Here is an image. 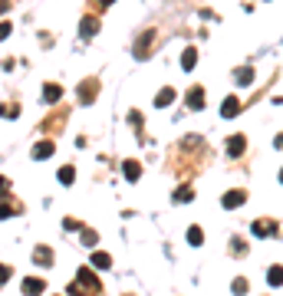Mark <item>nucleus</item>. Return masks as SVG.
Returning a JSON list of instances; mask_svg holds the SVG:
<instances>
[{"mask_svg":"<svg viewBox=\"0 0 283 296\" xmlns=\"http://www.w3.org/2000/svg\"><path fill=\"white\" fill-rule=\"evenodd\" d=\"M76 283H79V290H83V293H92V296H96L99 293V280H96V273H92V270H89V267H83V270H79V280H76Z\"/></svg>","mask_w":283,"mask_h":296,"instance_id":"1","label":"nucleus"},{"mask_svg":"<svg viewBox=\"0 0 283 296\" xmlns=\"http://www.w3.org/2000/svg\"><path fill=\"white\" fill-rule=\"evenodd\" d=\"M251 234H254V237H273V234H277V220H270V217L254 220V224H251Z\"/></svg>","mask_w":283,"mask_h":296,"instance_id":"2","label":"nucleus"},{"mask_svg":"<svg viewBox=\"0 0 283 296\" xmlns=\"http://www.w3.org/2000/svg\"><path fill=\"white\" fill-rule=\"evenodd\" d=\"M244 152H247V138H244V135H230L227 138V155L230 158H240Z\"/></svg>","mask_w":283,"mask_h":296,"instance_id":"3","label":"nucleus"},{"mask_svg":"<svg viewBox=\"0 0 283 296\" xmlns=\"http://www.w3.org/2000/svg\"><path fill=\"white\" fill-rule=\"evenodd\" d=\"M244 201H247V191H227V194L221 197V204H224V208H227V211L240 208V204H244Z\"/></svg>","mask_w":283,"mask_h":296,"instance_id":"4","label":"nucleus"},{"mask_svg":"<svg viewBox=\"0 0 283 296\" xmlns=\"http://www.w3.org/2000/svg\"><path fill=\"white\" fill-rule=\"evenodd\" d=\"M96 33H99V20L96 17H83V23H79V36H83V40H92Z\"/></svg>","mask_w":283,"mask_h":296,"instance_id":"5","label":"nucleus"},{"mask_svg":"<svg viewBox=\"0 0 283 296\" xmlns=\"http://www.w3.org/2000/svg\"><path fill=\"white\" fill-rule=\"evenodd\" d=\"M152 43H155V33L148 30V33H145V36L139 40V43H135V56H139V59H145V56L152 53Z\"/></svg>","mask_w":283,"mask_h":296,"instance_id":"6","label":"nucleus"},{"mask_svg":"<svg viewBox=\"0 0 283 296\" xmlns=\"http://www.w3.org/2000/svg\"><path fill=\"white\" fill-rule=\"evenodd\" d=\"M237 112H240V99L237 96H227L224 102H221V115H224V119H234Z\"/></svg>","mask_w":283,"mask_h":296,"instance_id":"7","label":"nucleus"},{"mask_svg":"<svg viewBox=\"0 0 283 296\" xmlns=\"http://www.w3.org/2000/svg\"><path fill=\"white\" fill-rule=\"evenodd\" d=\"M188 109H204V89L195 86V89H188Z\"/></svg>","mask_w":283,"mask_h":296,"instance_id":"8","label":"nucleus"},{"mask_svg":"<svg viewBox=\"0 0 283 296\" xmlns=\"http://www.w3.org/2000/svg\"><path fill=\"white\" fill-rule=\"evenodd\" d=\"M23 293L27 296H40L43 293V280H40V276H27V280H23Z\"/></svg>","mask_w":283,"mask_h":296,"instance_id":"9","label":"nucleus"},{"mask_svg":"<svg viewBox=\"0 0 283 296\" xmlns=\"http://www.w3.org/2000/svg\"><path fill=\"white\" fill-rule=\"evenodd\" d=\"M96 89H99L96 79H86V82L79 86V99H83V102H92V99H96Z\"/></svg>","mask_w":283,"mask_h":296,"instance_id":"10","label":"nucleus"},{"mask_svg":"<svg viewBox=\"0 0 283 296\" xmlns=\"http://www.w3.org/2000/svg\"><path fill=\"white\" fill-rule=\"evenodd\" d=\"M53 152H56L53 142H36V148H33V158H36V161H43V158H50Z\"/></svg>","mask_w":283,"mask_h":296,"instance_id":"11","label":"nucleus"},{"mask_svg":"<svg viewBox=\"0 0 283 296\" xmlns=\"http://www.w3.org/2000/svg\"><path fill=\"white\" fill-rule=\"evenodd\" d=\"M33 263L50 267V263H53V250H50V247H36V250H33Z\"/></svg>","mask_w":283,"mask_h":296,"instance_id":"12","label":"nucleus"},{"mask_svg":"<svg viewBox=\"0 0 283 296\" xmlns=\"http://www.w3.org/2000/svg\"><path fill=\"white\" fill-rule=\"evenodd\" d=\"M43 99L46 102H59V99H63V89L56 86V82H46L43 86Z\"/></svg>","mask_w":283,"mask_h":296,"instance_id":"13","label":"nucleus"},{"mask_svg":"<svg viewBox=\"0 0 283 296\" xmlns=\"http://www.w3.org/2000/svg\"><path fill=\"white\" fill-rule=\"evenodd\" d=\"M234 79H237V86H247V82H254V69L240 66V69H234Z\"/></svg>","mask_w":283,"mask_h":296,"instance_id":"14","label":"nucleus"},{"mask_svg":"<svg viewBox=\"0 0 283 296\" xmlns=\"http://www.w3.org/2000/svg\"><path fill=\"white\" fill-rule=\"evenodd\" d=\"M174 102V89L168 86V89H162V92H158V96H155V106H158V109H165V106H171Z\"/></svg>","mask_w":283,"mask_h":296,"instance_id":"15","label":"nucleus"},{"mask_svg":"<svg viewBox=\"0 0 283 296\" xmlns=\"http://www.w3.org/2000/svg\"><path fill=\"white\" fill-rule=\"evenodd\" d=\"M195 66H198V50L195 46H188L185 56H181V69H195Z\"/></svg>","mask_w":283,"mask_h":296,"instance_id":"16","label":"nucleus"},{"mask_svg":"<svg viewBox=\"0 0 283 296\" xmlns=\"http://www.w3.org/2000/svg\"><path fill=\"white\" fill-rule=\"evenodd\" d=\"M92 267H96V270H109V267H112V257H109V253H102V250L92 253Z\"/></svg>","mask_w":283,"mask_h":296,"instance_id":"17","label":"nucleus"},{"mask_svg":"<svg viewBox=\"0 0 283 296\" xmlns=\"http://www.w3.org/2000/svg\"><path fill=\"white\" fill-rule=\"evenodd\" d=\"M122 168H125V178H129V181H139L142 178V164L139 161H125Z\"/></svg>","mask_w":283,"mask_h":296,"instance_id":"18","label":"nucleus"},{"mask_svg":"<svg viewBox=\"0 0 283 296\" xmlns=\"http://www.w3.org/2000/svg\"><path fill=\"white\" fill-rule=\"evenodd\" d=\"M267 283L270 286H283V267H270V270H267Z\"/></svg>","mask_w":283,"mask_h":296,"instance_id":"19","label":"nucleus"},{"mask_svg":"<svg viewBox=\"0 0 283 296\" xmlns=\"http://www.w3.org/2000/svg\"><path fill=\"white\" fill-rule=\"evenodd\" d=\"M188 243H191V247H201V243H204V230L201 227H188Z\"/></svg>","mask_w":283,"mask_h":296,"instance_id":"20","label":"nucleus"},{"mask_svg":"<svg viewBox=\"0 0 283 296\" xmlns=\"http://www.w3.org/2000/svg\"><path fill=\"white\" fill-rule=\"evenodd\" d=\"M59 185H73V178H76V171H73V164H66V168H59Z\"/></svg>","mask_w":283,"mask_h":296,"instance_id":"21","label":"nucleus"},{"mask_svg":"<svg viewBox=\"0 0 283 296\" xmlns=\"http://www.w3.org/2000/svg\"><path fill=\"white\" fill-rule=\"evenodd\" d=\"M17 211H20V204H13V201H3V204H0V220H7L10 214H17Z\"/></svg>","mask_w":283,"mask_h":296,"instance_id":"22","label":"nucleus"},{"mask_svg":"<svg viewBox=\"0 0 283 296\" xmlns=\"http://www.w3.org/2000/svg\"><path fill=\"white\" fill-rule=\"evenodd\" d=\"M191 197H195V191H191V188H178V191H174V201H178V204H185V201H191Z\"/></svg>","mask_w":283,"mask_h":296,"instance_id":"23","label":"nucleus"},{"mask_svg":"<svg viewBox=\"0 0 283 296\" xmlns=\"http://www.w3.org/2000/svg\"><path fill=\"white\" fill-rule=\"evenodd\" d=\"M230 290H234V296H244V293H247V290H251V283H247V280H244V276H237V280H234V286H230Z\"/></svg>","mask_w":283,"mask_h":296,"instance_id":"24","label":"nucleus"},{"mask_svg":"<svg viewBox=\"0 0 283 296\" xmlns=\"http://www.w3.org/2000/svg\"><path fill=\"white\" fill-rule=\"evenodd\" d=\"M83 243H86V247L99 243V234H96V230H89V227H83Z\"/></svg>","mask_w":283,"mask_h":296,"instance_id":"25","label":"nucleus"},{"mask_svg":"<svg viewBox=\"0 0 283 296\" xmlns=\"http://www.w3.org/2000/svg\"><path fill=\"white\" fill-rule=\"evenodd\" d=\"M17 112H20V106H0V115L3 119H17Z\"/></svg>","mask_w":283,"mask_h":296,"instance_id":"26","label":"nucleus"},{"mask_svg":"<svg viewBox=\"0 0 283 296\" xmlns=\"http://www.w3.org/2000/svg\"><path fill=\"white\" fill-rule=\"evenodd\" d=\"M10 33H13V23H10V20H3V23H0V40H7Z\"/></svg>","mask_w":283,"mask_h":296,"instance_id":"27","label":"nucleus"},{"mask_svg":"<svg viewBox=\"0 0 283 296\" xmlns=\"http://www.w3.org/2000/svg\"><path fill=\"white\" fill-rule=\"evenodd\" d=\"M10 273H13L10 267H3V263H0V286H3V283H7V280H10Z\"/></svg>","mask_w":283,"mask_h":296,"instance_id":"28","label":"nucleus"},{"mask_svg":"<svg viewBox=\"0 0 283 296\" xmlns=\"http://www.w3.org/2000/svg\"><path fill=\"white\" fill-rule=\"evenodd\" d=\"M63 227H66V230H79V220H76V217H66Z\"/></svg>","mask_w":283,"mask_h":296,"instance_id":"29","label":"nucleus"},{"mask_svg":"<svg viewBox=\"0 0 283 296\" xmlns=\"http://www.w3.org/2000/svg\"><path fill=\"white\" fill-rule=\"evenodd\" d=\"M0 191H10V181H7L3 175H0Z\"/></svg>","mask_w":283,"mask_h":296,"instance_id":"30","label":"nucleus"},{"mask_svg":"<svg viewBox=\"0 0 283 296\" xmlns=\"http://www.w3.org/2000/svg\"><path fill=\"white\" fill-rule=\"evenodd\" d=\"M3 10H10V0H0V13Z\"/></svg>","mask_w":283,"mask_h":296,"instance_id":"31","label":"nucleus"},{"mask_svg":"<svg viewBox=\"0 0 283 296\" xmlns=\"http://www.w3.org/2000/svg\"><path fill=\"white\" fill-rule=\"evenodd\" d=\"M112 0H96V7H109Z\"/></svg>","mask_w":283,"mask_h":296,"instance_id":"32","label":"nucleus"},{"mask_svg":"<svg viewBox=\"0 0 283 296\" xmlns=\"http://www.w3.org/2000/svg\"><path fill=\"white\" fill-rule=\"evenodd\" d=\"M273 145H277V148H283V135H277V142H273Z\"/></svg>","mask_w":283,"mask_h":296,"instance_id":"33","label":"nucleus"},{"mask_svg":"<svg viewBox=\"0 0 283 296\" xmlns=\"http://www.w3.org/2000/svg\"><path fill=\"white\" fill-rule=\"evenodd\" d=\"M280 185H283V171H280Z\"/></svg>","mask_w":283,"mask_h":296,"instance_id":"34","label":"nucleus"}]
</instances>
